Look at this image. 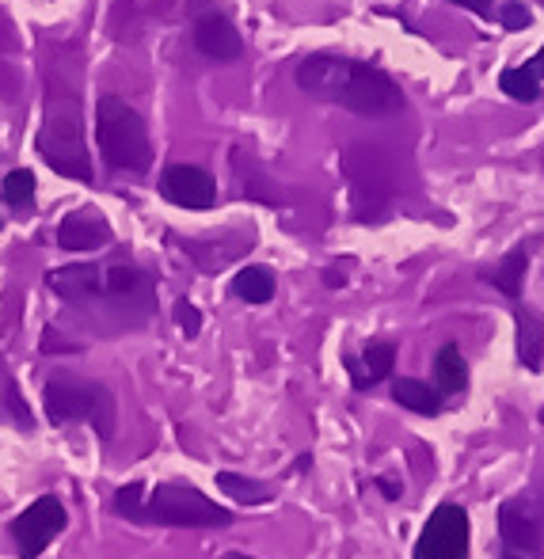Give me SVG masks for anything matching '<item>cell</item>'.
<instances>
[{
	"instance_id": "cell-1",
	"label": "cell",
	"mask_w": 544,
	"mask_h": 559,
	"mask_svg": "<svg viewBox=\"0 0 544 559\" xmlns=\"http://www.w3.org/2000/svg\"><path fill=\"white\" fill-rule=\"evenodd\" d=\"M297 88L320 104H335L362 118H389L404 111V92L377 66L335 53H312L297 66Z\"/></svg>"
},
{
	"instance_id": "cell-2",
	"label": "cell",
	"mask_w": 544,
	"mask_h": 559,
	"mask_svg": "<svg viewBox=\"0 0 544 559\" xmlns=\"http://www.w3.org/2000/svg\"><path fill=\"white\" fill-rule=\"evenodd\" d=\"M96 145L115 171H149L153 164L145 118L118 96H104L96 104Z\"/></svg>"
},
{
	"instance_id": "cell-3",
	"label": "cell",
	"mask_w": 544,
	"mask_h": 559,
	"mask_svg": "<svg viewBox=\"0 0 544 559\" xmlns=\"http://www.w3.org/2000/svg\"><path fill=\"white\" fill-rule=\"evenodd\" d=\"M43 407L46 419L54 427H66V423H88L96 427L99 438L115 435L118 407L115 396L99 381H84V377H54L43 389Z\"/></svg>"
},
{
	"instance_id": "cell-4",
	"label": "cell",
	"mask_w": 544,
	"mask_h": 559,
	"mask_svg": "<svg viewBox=\"0 0 544 559\" xmlns=\"http://www.w3.org/2000/svg\"><path fill=\"white\" fill-rule=\"evenodd\" d=\"M130 522L202 530V525H228L233 514H228L225 507H217L214 499H206V495L191 484H161V487H153V491H141V502L130 514Z\"/></svg>"
},
{
	"instance_id": "cell-5",
	"label": "cell",
	"mask_w": 544,
	"mask_h": 559,
	"mask_svg": "<svg viewBox=\"0 0 544 559\" xmlns=\"http://www.w3.org/2000/svg\"><path fill=\"white\" fill-rule=\"evenodd\" d=\"M38 153L46 156L54 171L69 179H81L88 183L92 179V164H88V148H84V133H81V115H76V104L69 107V115L58 111V104L46 107V122L43 133H38Z\"/></svg>"
},
{
	"instance_id": "cell-6",
	"label": "cell",
	"mask_w": 544,
	"mask_h": 559,
	"mask_svg": "<svg viewBox=\"0 0 544 559\" xmlns=\"http://www.w3.org/2000/svg\"><path fill=\"white\" fill-rule=\"evenodd\" d=\"M61 530H66V502L54 499V495H43L12 522L15 552H20V559H38Z\"/></svg>"
},
{
	"instance_id": "cell-7",
	"label": "cell",
	"mask_w": 544,
	"mask_h": 559,
	"mask_svg": "<svg viewBox=\"0 0 544 559\" xmlns=\"http://www.w3.org/2000/svg\"><path fill=\"white\" fill-rule=\"evenodd\" d=\"M412 559H469V514L457 502L438 507L423 525Z\"/></svg>"
},
{
	"instance_id": "cell-8",
	"label": "cell",
	"mask_w": 544,
	"mask_h": 559,
	"mask_svg": "<svg viewBox=\"0 0 544 559\" xmlns=\"http://www.w3.org/2000/svg\"><path fill=\"white\" fill-rule=\"evenodd\" d=\"M161 194L179 210H210L217 202V183L194 164H172L161 176Z\"/></svg>"
},
{
	"instance_id": "cell-9",
	"label": "cell",
	"mask_w": 544,
	"mask_h": 559,
	"mask_svg": "<svg viewBox=\"0 0 544 559\" xmlns=\"http://www.w3.org/2000/svg\"><path fill=\"white\" fill-rule=\"evenodd\" d=\"M499 537L510 548V556L537 559L544 548V530L541 522L530 514L525 502H502L499 507Z\"/></svg>"
},
{
	"instance_id": "cell-10",
	"label": "cell",
	"mask_w": 544,
	"mask_h": 559,
	"mask_svg": "<svg viewBox=\"0 0 544 559\" xmlns=\"http://www.w3.org/2000/svg\"><path fill=\"white\" fill-rule=\"evenodd\" d=\"M194 46H199L202 58L221 61V66H228V61H236L244 53L240 31H236L233 23H228L225 15H217V12L202 15V20L194 23Z\"/></svg>"
},
{
	"instance_id": "cell-11",
	"label": "cell",
	"mask_w": 544,
	"mask_h": 559,
	"mask_svg": "<svg viewBox=\"0 0 544 559\" xmlns=\"http://www.w3.org/2000/svg\"><path fill=\"white\" fill-rule=\"evenodd\" d=\"M99 282H104V266H92V263H76V266L50 271V289L73 305H96Z\"/></svg>"
},
{
	"instance_id": "cell-12",
	"label": "cell",
	"mask_w": 544,
	"mask_h": 559,
	"mask_svg": "<svg viewBox=\"0 0 544 559\" xmlns=\"http://www.w3.org/2000/svg\"><path fill=\"white\" fill-rule=\"evenodd\" d=\"M58 243L66 251H96L110 243V225L96 214H69L58 225Z\"/></svg>"
},
{
	"instance_id": "cell-13",
	"label": "cell",
	"mask_w": 544,
	"mask_h": 559,
	"mask_svg": "<svg viewBox=\"0 0 544 559\" xmlns=\"http://www.w3.org/2000/svg\"><path fill=\"white\" fill-rule=\"evenodd\" d=\"M544 358V320L530 309H518V361L525 369H541Z\"/></svg>"
},
{
	"instance_id": "cell-14",
	"label": "cell",
	"mask_w": 544,
	"mask_h": 559,
	"mask_svg": "<svg viewBox=\"0 0 544 559\" xmlns=\"http://www.w3.org/2000/svg\"><path fill=\"white\" fill-rule=\"evenodd\" d=\"M392 366H397V346H392V343H369L366 350H362V369L351 361V369L358 373V377H354V384H358V389H366V384L385 381V377L392 373Z\"/></svg>"
},
{
	"instance_id": "cell-15",
	"label": "cell",
	"mask_w": 544,
	"mask_h": 559,
	"mask_svg": "<svg viewBox=\"0 0 544 559\" xmlns=\"http://www.w3.org/2000/svg\"><path fill=\"white\" fill-rule=\"evenodd\" d=\"M392 396H397L400 407H407V412L415 415H438L441 412V396L430 384L415 381V377H400L397 384H392Z\"/></svg>"
},
{
	"instance_id": "cell-16",
	"label": "cell",
	"mask_w": 544,
	"mask_h": 559,
	"mask_svg": "<svg viewBox=\"0 0 544 559\" xmlns=\"http://www.w3.org/2000/svg\"><path fill=\"white\" fill-rule=\"evenodd\" d=\"M233 294L248 305H267L274 297V274L267 266H244L233 278Z\"/></svg>"
},
{
	"instance_id": "cell-17",
	"label": "cell",
	"mask_w": 544,
	"mask_h": 559,
	"mask_svg": "<svg viewBox=\"0 0 544 559\" xmlns=\"http://www.w3.org/2000/svg\"><path fill=\"white\" fill-rule=\"evenodd\" d=\"M487 282H492L499 294H507V297H522V278H525V251L522 248H515L507 259H502L495 271H487L484 274Z\"/></svg>"
},
{
	"instance_id": "cell-18",
	"label": "cell",
	"mask_w": 544,
	"mask_h": 559,
	"mask_svg": "<svg viewBox=\"0 0 544 559\" xmlns=\"http://www.w3.org/2000/svg\"><path fill=\"white\" fill-rule=\"evenodd\" d=\"M217 487L228 495V499L244 502V507H263V502L271 499V487L259 484V479L236 476V472H217Z\"/></svg>"
},
{
	"instance_id": "cell-19",
	"label": "cell",
	"mask_w": 544,
	"mask_h": 559,
	"mask_svg": "<svg viewBox=\"0 0 544 559\" xmlns=\"http://www.w3.org/2000/svg\"><path fill=\"white\" fill-rule=\"evenodd\" d=\"M435 373H438L441 392H461L464 384H469V366H464L461 350H457L453 343H446V346H441V350H438V358H435Z\"/></svg>"
},
{
	"instance_id": "cell-20",
	"label": "cell",
	"mask_w": 544,
	"mask_h": 559,
	"mask_svg": "<svg viewBox=\"0 0 544 559\" xmlns=\"http://www.w3.org/2000/svg\"><path fill=\"white\" fill-rule=\"evenodd\" d=\"M499 88L507 92L510 99H518V104H533V99L541 96V81L530 73V66L502 69V76H499Z\"/></svg>"
},
{
	"instance_id": "cell-21",
	"label": "cell",
	"mask_w": 544,
	"mask_h": 559,
	"mask_svg": "<svg viewBox=\"0 0 544 559\" xmlns=\"http://www.w3.org/2000/svg\"><path fill=\"white\" fill-rule=\"evenodd\" d=\"M4 202L12 210H27L31 202H35V171H27V168H15V171H8L4 176Z\"/></svg>"
},
{
	"instance_id": "cell-22",
	"label": "cell",
	"mask_w": 544,
	"mask_h": 559,
	"mask_svg": "<svg viewBox=\"0 0 544 559\" xmlns=\"http://www.w3.org/2000/svg\"><path fill=\"white\" fill-rule=\"evenodd\" d=\"M176 324L184 328V335H187V338H194V335L202 332V317H199V309H194L191 301H179V305H176Z\"/></svg>"
},
{
	"instance_id": "cell-23",
	"label": "cell",
	"mask_w": 544,
	"mask_h": 559,
	"mask_svg": "<svg viewBox=\"0 0 544 559\" xmlns=\"http://www.w3.org/2000/svg\"><path fill=\"white\" fill-rule=\"evenodd\" d=\"M502 27H507V31L533 27V12H530V8H522V4H507V8H502Z\"/></svg>"
},
{
	"instance_id": "cell-24",
	"label": "cell",
	"mask_w": 544,
	"mask_h": 559,
	"mask_svg": "<svg viewBox=\"0 0 544 559\" xmlns=\"http://www.w3.org/2000/svg\"><path fill=\"white\" fill-rule=\"evenodd\" d=\"M449 4H461V8H469V12H476V15H492L495 0H449Z\"/></svg>"
},
{
	"instance_id": "cell-25",
	"label": "cell",
	"mask_w": 544,
	"mask_h": 559,
	"mask_svg": "<svg viewBox=\"0 0 544 559\" xmlns=\"http://www.w3.org/2000/svg\"><path fill=\"white\" fill-rule=\"evenodd\" d=\"M530 73L537 76V81H544V46H541V50H537V58L530 61Z\"/></svg>"
},
{
	"instance_id": "cell-26",
	"label": "cell",
	"mask_w": 544,
	"mask_h": 559,
	"mask_svg": "<svg viewBox=\"0 0 544 559\" xmlns=\"http://www.w3.org/2000/svg\"><path fill=\"white\" fill-rule=\"evenodd\" d=\"M221 559H251V556H240V552H225Z\"/></svg>"
},
{
	"instance_id": "cell-27",
	"label": "cell",
	"mask_w": 544,
	"mask_h": 559,
	"mask_svg": "<svg viewBox=\"0 0 544 559\" xmlns=\"http://www.w3.org/2000/svg\"><path fill=\"white\" fill-rule=\"evenodd\" d=\"M507 559H522V556H507Z\"/></svg>"
}]
</instances>
